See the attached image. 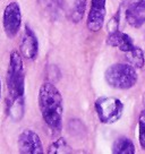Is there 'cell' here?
Here are the masks:
<instances>
[{
  "label": "cell",
  "mask_w": 145,
  "mask_h": 154,
  "mask_svg": "<svg viewBox=\"0 0 145 154\" xmlns=\"http://www.w3.org/2000/svg\"><path fill=\"white\" fill-rule=\"evenodd\" d=\"M38 102L47 126L53 133H60L63 115V100L60 91L52 83H44L39 90Z\"/></svg>",
  "instance_id": "obj_1"
},
{
  "label": "cell",
  "mask_w": 145,
  "mask_h": 154,
  "mask_svg": "<svg viewBox=\"0 0 145 154\" xmlns=\"http://www.w3.org/2000/svg\"><path fill=\"white\" fill-rule=\"evenodd\" d=\"M7 88L9 99L20 100L24 99L25 75L23 56L18 51H11L9 57V67L7 72Z\"/></svg>",
  "instance_id": "obj_2"
},
{
  "label": "cell",
  "mask_w": 145,
  "mask_h": 154,
  "mask_svg": "<svg viewBox=\"0 0 145 154\" xmlns=\"http://www.w3.org/2000/svg\"><path fill=\"white\" fill-rule=\"evenodd\" d=\"M106 83L113 88L129 90L135 86L138 79L136 68L131 63H113L106 68L104 72Z\"/></svg>",
  "instance_id": "obj_3"
},
{
  "label": "cell",
  "mask_w": 145,
  "mask_h": 154,
  "mask_svg": "<svg viewBox=\"0 0 145 154\" xmlns=\"http://www.w3.org/2000/svg\"><path fill=\"white\" fill-rule=\"evenodd\" d=\"M95 112L102 124L110 125L115 124L122 117L124 104L113 96H101L94 103Z\"/></svg>",
  "instance_id": "obj_4"
},
{
  "label": "cell",
  "mask_w": 145,
  "mask_h": 154,
  "mask_svg": "<svg viewBox=\"0 0 145 154\" xmlns=\"http://www.w3.org/2000/svg\"><path fill=\"white\" fill-rule=\"evenodd\" d=\"M2 26L6 35L9 38H15L22 26V11L17 2H10L6 6L2 14Z\"/></svg>",
  "instance_id": "obj_5"
},
{
  "label": "cell",
  "mask_w": 145,
  "mask_h": 154,
  "mask_svg": "<svg viewBox=\"0 0 145 154\" xmlns=\"http://www.w3.org/2000/svg\"><path fill=\"white\" fill-rule=\"evenodd\" d=\"M18 151L23 154L43 153V145L39 135L31 129H25L18 136Z\"/></svg>",
  "instance_id": "obj_6"
},
{
  "label": "cell",
  "mask_w": 145,
  "mask_h": 154,
  "mask_svg": "<svg viewBox=\"0 0 145 154\" xmlns=\"http://www.w3.org/2000/svg\"><path fill=\"white\" fill-rule=\"evenodd\" d=\"M106 0H91V8L87 16V29L91 32H99L103 27L106 18Z\"/></svg>",
  "instance_id": "obj_7"
},
{
  "label": "cell",
  "mask_w": 145,
  "mask_h": 154,
  "mask_svg": "<svg viewBox=\"0 0 145 154\" xmlns=\"http://www.w3.org/2000/svg\"><path fill=\"white\" fill-rule=\"evenodd\" d=\"M20 52L29 60H34L39 53V41L34 31L29 25L25 26L24 34L20 43Z\"/></svg>",
  "instance_id": "obj_8"
},
{
  "label": "cell",
  "mask_w": 145,
  "mask_h": 154,
  "mask_svg": "<svg viewBox=\"0 0 145 154\" xmlns=\"http://www.w3.org/2000/svg\"><path fill=\"white\" fill-rule=\"evenodd\" d=\"M126 20L133 27H142L145 25V0H137L126 10Z\"/></svg>",
  "instance_id": "obj_9"
},
{
  "label": "cell",
  "mask_w": 145,
  "mask_h": 154,
  "mask_svg": "<svg viewBox=\"0 0 145 154\" xmlns=\"http://www.w3.org/2000/svg\"><path fill=\"white\" fill-rule=\"evenodd\" d=\"M106 43L110 47L118 48L122 52H128L134 48V42L131 38L126 33H121L119 31H116L113 33H110L106 38Z\"/></svg>",
  "instance_id": "obj_10"
},
{
  "label": "cell",
  "mask_w": 145,
  "mask_h": 154,
  "mask_svg": "<svg viewBox=\"0 0 145 154\" xmlns=\"http://www.w3.org/2000/svg\"><path fill=\"white\" fill-rule=\"evenodd\" d=\"M136 152L135 145L127 137H119L112 145L113 154H134Z\"/></svg>",
  "instance_id": "obj_11"
},
{
  "label": "cell",
  "mask_w": 145,
  "mask_h": 154,
  "mask_svg": "<svg viewBox=\"0 0 145 154\" xmlns=\"http://www.w3.org/2000/svg\"><path fill=\"white\" fill-rule=\"evenodd\" d=\"M126 58L128 63H131V66H134L135 68H143L145 65V57L143 50L138 47H134L131 51L126 52Z\"/></svg>",
  "instance_id": "obj_12"
},
{
  "label": "cell",
  "mask_w": 145,
  "mask_h": 154,
  "mask_svg": "<svg viewBox=\"0 0 145 154\" xmlns=\"http://www.w3.org/2000/svg\"><path fill=\"white\" fill-rule=\"evenodd\" d=\"M7 112L14 120H20L24 113V99H20V100L8 99Z\"/></svg>",
  "instance_id": "obj_13"
},
{
  "label": "cell",
  "mask_w": 145,
  "mask_h": 154,
  "mask_svg": "<svg viewBox=\"0 0 145 154\" xmlns=\"http://www.w3.org/2000/svg\"><path fill=\"white\" fill-rule=\"evenodd\" d=\"M86 4L87 0H74L70 13V18L74 23H79L83 19L86 10Z\"/></svg>",
  "instance_id": "obj_14"
},
{
  "label": "cell",
  "mask_w": 145,
  "mask_h": 154,
  "mask_svg": "<svg viewBox=\"0 0 145 154\" xmlns=\"http://www.w3.org/2000/svg\"><path fill=\"white\" fill-rule=\"evenodd\" d=\"M49 154H67V153H72V147L68 145V143L63 138H59L56 142H53L52 144L49 146L48 149Z\"/></svg>",
  "instance_id": "obj_15"
},
{
  "label": "cell",
  "mask_w": 145,
  "mask_h": 154,
  "mask_svg": "<svg viewBox=\"0 0 145 154\" xmlns=\"http://www.w3.org/2000/svg\"><path fill=\"white\" fill-rule=\"evenodd\" d=\"M138 140L140 147L145 151V110L142 111L138 117Z\"/></svg>",
  "instance_id": "obj_16"
},
{
  "label": "cell",
  "mask_w": 145,
  "mask_h": 154,
  "mask_svg": "<svg viewBox=\"0 0 145 154\" xmlns=\"http://www.w3.org/2000/svg\"><path fill=\"white\" fill-rule=\"evenodd\" d=\"M118 27H119V11L108 22L106 29H108V32L110 34V33H113V32L118 31Z\"/></svg>",
  "instance_id": "obj_17"
},
{
  "label": "cell",
  "mask_w": 145,
  "mask_h": 154,
  "mask_svg": "<svg viewBox=\"0 0 145 154\" xmlns=\"http://www.w3.org/2000/svg\"><path fill=\"white\" fill-rule=\"evenodd\" d=\"M0 97H1V81H0Z\"/></svg>",
  "instance_id": "obj_18"
}]
</instances>
